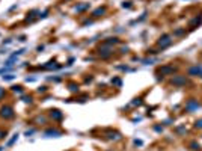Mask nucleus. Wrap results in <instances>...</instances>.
I'll use <instances>...</instances> for the list:
<instances>
[{"label":"nucleus","instance_id":"obj_1","mask_svg":"<svg viewBox=\"0 0 202 151\" xmlns=\"http://www.w3.org/2000/svg\"><path fill=\"white\" fill-rule=\"evenodd\" d=\"M2 116H5V118H12V116H14V112H12V109H11L9 106L3 107V109H2Z\"/></svg>","mask_w":202,"mask_h":151},{"label":"nucleus","instance_id":"obj_2","mask_svg":"<svg viewBox=\"0 0 202 151\" xmlns=\"http://www.w3.org/2000/svg\"><path fill=\"white\" fill-rule=\"evenodd\" d=\"M51 116L60 119V118H62V113H59V110H51Z\"/></svg>","mask_w":202,"mask_h":151},{"label":"nucleus","instance_id":"obj_3","mask_svg":"<svg viewBox=\"0 0 202 151\" xmlns=\"http://www.w3.org/2000/svg\"><path fill=\"white\" fill-rule=\"evenodd\" d=\"M103 12H104V8H103V9H97V11L94 12V15H95V17H100V14H103Z\"/></svg>","mask_w":202,"mask_h":151},{"label":"nucleus","instance_id":"obj_4","mask_svg":"<svg viewBox=\"0 0 202 151\" xmlns=\"http://www.w3.org/2000/svg\"><path fill=\"white\" fill-rule=\"evenodd\" d=\"M17 138H18V135H14V138H12V139L9 141V145H12V144L15 142V139H17Z\"/></svg>","mask_w":202,"mask_h":151},{"label":"nucleus","instance_id":"obj_5","mask_svg":"<svg viewBox=\"0 0 202 151\" xmlns=\"http://www.w3.org/2000/svg\"><path fill=\"white\" fill-rule=\"evenodd\" d=\"M196 127H199V129H202V119H201V121H198V123H196Z\"/></svg>","mask_w":202,"mask_h":151},{"label":"nucleus","instance_id":"obj_6","mask_svg":"<svg viewBox=\"0 0 202 151\" xmlns=\"http://www.w3.org/2000/svg\"><path fill=\"white\" fill-rule=\"evenodd\" d=\"M12 79H14V76H6L5 77V80H12Z\"/></svg>","mask_w":202,"mask_h":151},{"label":"nucleus","instance_id":"obj_7","mask_svg":"<svg viewBox=\"0 0 202 151\" xmlns=\"http://www.w3.org/2000/svg\"><path fill=\"white\" fill-rule=\"evenodd\" d=\"M3 95H5V89H2V88H0V98H2Z\"/></svg>","mask_w":202,"mask_h":151}]
</instances>
